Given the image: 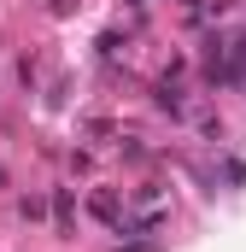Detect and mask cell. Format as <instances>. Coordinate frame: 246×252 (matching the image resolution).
Here are the masks:
<instances>
[{"label":"cell","mask_w":246,"mask_h":252,"mask_svg":"<svg viewBox=\"0 0 246 252\" xmlns=\"http://www.w3.org/2000/svg\"><path fill=\"white\" fill-rule=\"evenodd\" d=\"M153 106H158V112H170V118H182V112H187V100H182V88H176V82H170V76H164V82H158V88H153Z\"/></svg>","instance_id":"1"},{"label":"cell","mask_w":246,"mask_h":252,"mask_svg":"<svg viewBox=\"0 0 246 252\" xmlns=\"http://www.w3.org/2000/svg\"><path fill=\"white\" fill-rule=\"evenodd\" d=\"M53 223H59V229H70V223H76V205H70V188H53Z\"/></svg>","instance_id":"3"},{"label":"cell","mask_w":246,"mask_h":252,"mask_svg":"<svg viewBox=\"0 0 246 252\" xmlns=\"http://www.w3.org/2000/svg\"><path fill=\"white\" fill-rule=\"evenodd\" d=\"M41 211H47V205H41V193H24V199H18V217H24V223H35Z\"/></svg>","instance_id":"4"},{"label":"cell","mask_w":246,"mask_h":252,"mask_svg":"<svg viewBox=\"0 0 246 252\" xmlns=\"http://www.w3.org/2000/svg\"><path fill=\"white\" fill-rule=\"evenodd\" d=\"M47 6H53V18H70L76 12V0H47Z\"/></svg>","instance_id":"5"},{"label":"cell","mask_w":246,"mask_h":252,"mask_svg":"<svg viewBox=\"0 0 246 252\" xmlns=\"http://www.w3.org/2000/svg\"><path fill=\"white\" fill-rule=\"evenodd\" d=\"M118 252H158V247H118Z\"/></svg>","instance_id":"6"},{"label":"cell","mask_w":246,"mask_h":252,"mask_svg":"<svg viewBox=\"0 0 246 252\" xmlns=\"http://www.w3.org/2000/svg\"><path fill=\"white\" fill-rule=\"evenodd\" d=\"M88 205H94V217H106V223H118V217H123L118 188H94V193H88Z\"/></svg>","instance_id":"2"}]
</instances>
